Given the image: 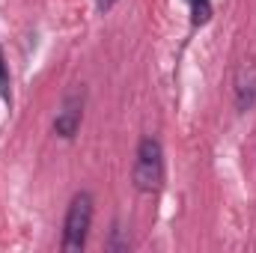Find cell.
I'll list each match as a JSON object with an SVG mask.
<instances>
[{"mask_svg": "<svg viewBox=\"0 0 256 253\" xmlns=\"http://www.w3.org/2000/svg\"><path fill=\"white\" fill-rule=\"evenodd\" d=\"M92 212H96V202H92V194L90 190H78L66 208V220H63V250H84L86 244V236H90V226H92Z\"/></svg>", "mask_w": 256, "mask_h": 253, "instance_id": "2", "label": "cell"}, {"mask_svg": "<svg viewBox=\"0 0 256 253\" xmlns=\"http://www.w3.org/2000/svg\"><path fill=\"white\" fill-rule=\"evenodd\" d=\"M0 96L6 104H12V86H9V72H6V60H3V51H0Z\"/></svg>", "mask_w": 256, "mask_h": 253, "instance_id": "6", "label": "cell"}, {"mask_svg": "<svg viewBox=\"0 0 256 253\" xmlns=\"http://www.w3.org/2000/svg\"><path fill=\"white\" fill-rule=\"evenodd\" d=\"M108 248H110V250H128V238H122V226H120V220H116L114 230H110V242H108Z\"/></svg>", "mask_w": 256, "mask_h": 253, "instance_id": "7", "label": "cell"}, {"mask_svg": "<svg viewBox=\"0 0 256 253\" xmlns=\"http://www.w3.org/2000/svg\"><path fill=\"white\" fill-rule=\"evenodd\" d=\"M134 188L140 194H158L164 188V146L158 137H143L134 152V170H131Z\"/></svg>", "mask_w": 256, "mask_h": 253, "instance_id": "1", "label": "cell"}, {"mask_svg": "<svg viewBox=\"0 0 256 253\" xmlns=\"http://www.w3.org/2000/svg\"><path fill=\"white\" fill-rule=\"evenodd\" d=\"M188 3H191V24L194 27L208 24V18H212V0H188Z\"/></svg>", "mask_w": 256, "mask_h": 253, "instance_id": "5", "label": "cell"}, {"mask_svg": "<svg viewBox=\"0 0 256 253\" xmlns=\"http://www.w3.org/2000/svg\"><path fill=\"white\" fill-rule=\"evenodd\" d=\"M116 3H120V0H96V9H98V15H108Z\"/></svg>", "mask_w": 256, "mask_h": 253, "instance_id": "8", "label": "cell"}, {"mask_svg": "<svg viewBox=\"0 0 256 253\" xmlns=\"http://www.w3.org/2000/svg\"><path fill=\"white\" fill-rule=\"evenodd\" d=\"M232 96H236V110L248 114L256 104V63H242L232 78Z\"/></svg>", "mask_w": 256, "mask_h": 253, "instance_id": "4", "label": "cell"}, {"mask_svg": "<svg viewBox=\"0 0 256 253\" xmlns=\"http://www.w3.org/2000/svg\"><path fill=\"white\" fill-rule=\"evenodd\" d=\"M84 104H86V92L84 86H74L63 96V104L54 116V134L63 137V140H74V134L80 131L84 122Z\"/></svg>", "mask_w": 256, "mask_h": 253, "instance_id": "3", "label": "cell"}]
</instances>
